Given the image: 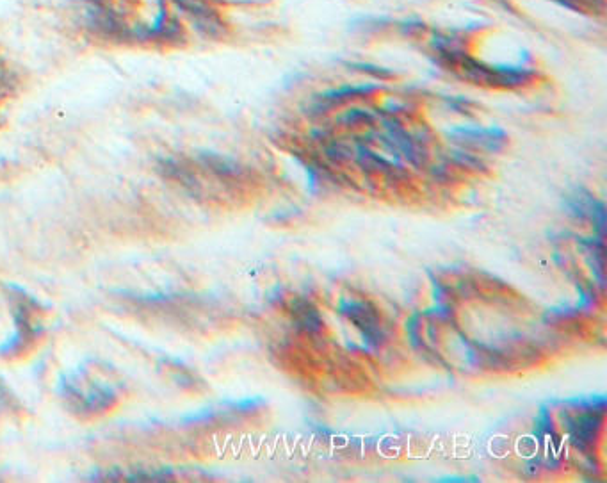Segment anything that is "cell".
<instances>
[{
  "instance_id": "1",
  "label": "cell",
  "mask_w": 607,
  "mask_h": 483,
  "mask_svg": "<svg viewBox=\"0 0 607 483\" xmlns=\"http://www.w3.org/2000/svg\"><path fill=\"white\" fill-rule=\"evenodd\" d=\"M61 391L66 400L75 405V409L98 414L109 409L116 402V393L106 385L95 382L91 378L75 377L63 378Z\"/></svg>"
},
{
  "instance_id": "2",
  "label": "cell",
  "mask_w": 607,
  "mask_h": 483,
  "mask_svg": "<svg viewBox=\"0 0 607 483\" xmlns=\"http://www.w3.org/2000/svg\"><path fill=\"white\" fill-rule=\"evenodd\" d=\"M462 56V54H460ZM462 72L470 81L485 84V86H502V88H511V86H520L533 75L531 70L522 68V66L513 65H486L476 59H460Z\"/></svg>"
},
{
  "instance_id": "3",
  "label": "cell",
  "mask_w": 607,
  "mask_h": 483,
  "mask_svg": "<svg viewBox=\"0 0 607 483\" xmlns=\"http://www.w3.org/2000/svg\"><path fill=\"white\" fill-rule=\"evenodd\" d=\"M175 4L191 15L193 22L205 33L216 34L219 31V18L202 0H175Z\"/></svg>"
},
{
  "instance_id": "4",
  "label": "cell",
  "mask_w": 607,
  "mask_h": 483,
  "mask_svg": "<svg viewBox=\"0 0 607 483\" xmlns=\"http://www.w3.org/2000/svg\"><path fill=\"white\" fill-rule=\"evenodd\" d=\"M454 136H462L463 140L472 145H481V147L495 148L501 145L504 141V134L499 131H470V129H462V131L454 132Z\"/></svg>"
},
{
  "instance_id": "5",
  "label": "cell",
  "mask_w": 607,
  "mask_h": 483,
  "mask_svg": "<svg viewBox=\"0 0 607 483\" xmlns=\"http://www.w3.org/2000/svg\"><path fill=\"white\" fill-rule=\"evenodd\" d=\"M6 90H8V74H6V70L0 65V97H2V93Z\"/></svg>"
},
{
  "instance_id": "6",
  "label": "cell",
  "mask_w": 607,
  "mask_h": 483,
  "mask_svg": "<svg viewBox=\"0 0 607 483\" xmlns=\"http://www.w3.org/2000/svg\"><path fill=\"white\" fill-rule=\"evenodd\" d=\"M599 2H600V0H599Z\"/></svg>"
}]
</instances>
